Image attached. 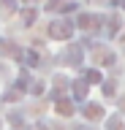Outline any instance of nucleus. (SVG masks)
<instances>
[{"instance_id":"nucleus-7","label":"nucleus","mask_w":125,"mask_h":130,"mask_svg":"<svg viewBox=\"0 0 125 130\" xmlns=\"http://www.w3.org/2000/svg\"><path fill=\"white\" fill-rule=\"evenodd\" d=\"M92 57H95L98 62H103V65H109L112 60H114V54H112L109 49H103V46H95V52H92Z\"/></svg>"},{"instance_id":"nucleus-5","label":"nucleus","mask_w":125,"mask_h":130,"mask_svg":"<svg viewBox=\"0 0 125 130\" xmlns=\"http://www.w3.org/2000/svg\"><path fill=\"white\" fill-rule=\"evenodd\" d=\"M14 54H19V49L14 46V41L3 38L0 41V57H14Z\"/></svg>"},{"instance_id":"nucleus-10","label":"nucleus","mask_w":125,"mask_h":130,"mask_svg":"<svg viewBox=\"0 0 125 130\" xmlns=\"http://www.w3.org/2000/svg\"><path fill=\"white\" fill-rule=\"evenodd\" d=\"M17 11V0H0V14L3 16H11Z\"/></svg>"},{"instance_id":"nucleus-16","label":"nucleus","mask_w":125,"mask_h":130,"mask_svg":"<svg viewBox=\"0 0 125 130\" xmlns=\"http://www.w3.org/2000/svg\"><path fill=\"white\" fill-rule=\"evenodd\" d=\"M103 92H106V98L114 95V81H106V87H103Z\"/></svg>"},{"instance_id":"nucleus-4","label":"nucleus","mask_w":125,"mask_h":130,"mask_svg":"<svg viewBox=\"0 0 125 130\" xmlns=\"http://www.w3.org/2000/svg\"><path fill=\"white\" fill-rule=\"evenodd\" d=\"M82 114L87 117V119H103V108H101L98 103H87L82 108Z\"/></svg>"},{"instance_id":"nucleus-1","label":"nucleus","mask_w":125,"mask_h":130,"mask_svg":"<svg viewBox=\"0 0 125 130\" xmlns=\"http://www.w3.org/2000/svg\"><path fill=\"white\" fill-rule=\"evenodd\" d=\"M71 35H74V22H68V19H54V22H49V38L68 41Z\"/></svg>"},{"instance_id":"nucleus-3","label":"nucleus","mask_w":125,"mask_h":130,"mask_svg":"<svg viewBox=\"0 0 125 130\" xmlns=\"http://www.w3.org/2000/svg\"><path fill=\"white\" fill-rule=\"evenodd\" d=\"M79 27H82V30H87V32H92V30H98L101 27V16H92V14H82L79 16Z\"/></svg>"},{"instance_id":"nucleus-2","label":"nucleus","mask_w":125,"mask_h":130,"mask_svg":"<svg viewBox=\"0 0 125 130\" xmlns=\"http://www.w3.org/2000/svg\"><path fill=\"white\" fill-rule=\"evenodd\" d=\"M17 57H19L25 65H30V68H38V65H41V54H38L35 49H22Z\"/></svg>"},{"instance_id":"nucleus-11","label":"nucleus","mask_w":125,"mask_h":130,"mask_svg":"<svg viewBox=\"0 0 125 130\" xmlns=\"http://www.w3.org/2000/svg\"><path fill=\"white\" fill-rule=\"evenodd\" d=\"M35 16H38V11H35V8H25V11H22V19H25V27H30V24L35 22Z\"/></svg>"},{"instance_id":"nucleus-9","label":"nucleus","mask_w":125,"mask_h":130,"mask_svg":"<svg viewBox=\"0 0 125 130\" xmlns=\"http://www.w3.org/2000/svg\"><path fill=\"white\" fill-rule=\"evenodd\" d=\"M57 114L71 117V114H74V100H68V98H57Z\"/></svg>"},{"instance_id":"nucleus-15","label":"nucleus","mask_w":125,"mask_h":130,"mask_svg":"<svg viewBox=\"0 0 125 130\" xmlns=\"http://www.w3.org/2000/svg\"><path fill=\"white\" fill-rule=\"evenodd\" d=\"M19 98H22L19 89H8V92H6V100H19Z\"/></svg>"},{"instance_id":"nucleus-13","label":"nucleus","mask_w":125,"mask_h":130,"mask_svg":"<svg viewBox=\"0 0 125 130\" xmlns=\"http://www.w3.org/2000/svg\"><path fill=\"white\" fill-rule=\"evenodd\" d=\"M30 92H33V95H41L44 92V81H33V84H30Z\"/></svg>"},{"instance_id":"nucleus-17","label":"nucleus","mask_w":125,"mask_h":130,"mask_svg":"<svg viewBox=\"0 0 125 130\" xmlns=\"http://www.w3.org/2000/svg\"><path fill=\"white\" fill-rule=\"evenodd\" d=\"M120 106H122V111H125V95H122V100H120Z\"/></svg>"},{"instance_id":"nucleus-8","label":"nucleus","mask_w":125,"mask_h":130,"mask_svg":"<svg viewBox=\"0 0 125 130\" xmlns=\"http://www.w3.org/2000/svg\"><path fill=\"white\" fill-rule=\"evenodd\" d=\"M71 95H74V100H84L87 98V84L84 81H74L71 84Z\"/></svg>"},{"instance_id":"nucleus-6","label":"nucleus","mask_w":125,"mask_h":130,"mask_svg":"<svg viewBox=\"0 0 125 130\" xmlns=\"http://www.w3.org/2000/svg\"><path fill=\"white\" fill-rule=\"evenodd\" d=\"M63 60H68V62L79 65V62H82V49H79V46H68V49H65V54H63Z\"/></svg>"},{"instance_id":"nucleus-12","label":"nucleus","mask_w":125,"mask_h":130,"mask_svg":"<svg viewBox=\"0 0 125 130\" xmlns=\"http://www.w3.org/2000/svg\"><path fill=\"white\" fill-rule=\"evenodd\" d=\"M106 130H125V127H122V122L117 119V117H112V119L106 122Z\"/></svg>"},{"instance_id":"nucleus-14","label":"nucleus","mask_w":125,"mask_h":130,"mask_svg":"<svg viewBox=\"0 0 125 130\" xmlns=\"http://www.w3.org/2000/svg\"><path fill=\"white\" fill-rule=\"evenodd\" d=\"M84 76H87V81H92V84H98V81H101V73L98 71H87Z\"/></svg>"}]
</instances>
